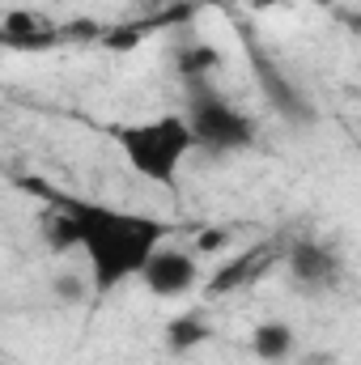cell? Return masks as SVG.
Returning a JSON list of instances; mask_svg holds the SVG:
<instances>
[{"mask_svg": "<svg viewBox=\"0 0 361 365\" xmlns=\"http://www.w3.org/2000/svg\"><path fill=\"white\" fill-rule=\"evenodd\" d=\"M51 195L68 208V217L77 225L81 272L90 280V293H98V297L136 280L141 268L149 264V255L166 242V221H158L149 212L115 208L106 200H86V195H68V191H51Z\"/></svg>", "mask_w": 361, "mask_h": 365, "instance_id": "cell-1", "label": "cell"}, {"mask_svg": "<svg viewBox=\"0 0 361 365\" xmlns=\"http://www.w3.org/2000/svg\"><path fill=\"white\" fill-rule=\"evenodd\" d=\"M119 158L128 162V170L145 182L158 187H175L187 166V158L195 153V140L187 132V119L175 115H149V119H123L106 128Z\"/></svg>", "mask_w": 361, "mask_h": 365, "instance_id": "cell-2", "label": "cell"}, {"mask_svg": "<svg viewBox=\"0 0 361 365\" xmlns=\"http://www.w3.org/2000/svg\"><path fill=\"white\" fill-rule=\"evenodd\" d=\"M179 115L187 119V132H191L195 149L213 153V158L247 153L260 140L255 119L238 102H230L217 86H187V106H183Z\"/></svg>", "mask_w": 361, "mask_h": 365, "instance_id": "cell-3", "label": "cell"}, {"mask_svg": "<svg viewBox=\"0 0 361 365\" xmlns=\"http://www.w3.org/2000/svg\"><path fill=\"white\" fill-rule=\"evenodd\" d=\"M141 284H145V293L149 297H162V302H175V297H187L191 289H200V255L191 251V247H158L153 255H149V264L141 268L136 276Z\"/></svg>", "mask_w": 361, "mask_h": 365, "instance_id": "cell-4", "label": "cell"}, {"mask_svg": "<svg viewBox=\"0 0 361 365\" xmlns=\"http://www.w3.org/2000/svg\"><path fill=\"white\" fill-rule=\"evenodd\" d=\"M247 51H251V73H255V81H260V90H264L272 110L280 119H289V123H315V102L306 98V90L298 81H289V73L272 60L260 43H251Z\"/></svg>", "mask_w": 361, "mask_h": 365, "instance_id": "cell-5", "label": "cell"}, {"mask_svg": "<svg viewBox=\"0 0 361 365\" xmlns=\"http://www.w3.org/2000/svg\"><path fill=\"white\" fill-rule=\"evenodd\" d=\"M285 268H289V280L302 289V293H327L345 280V259L336 247L327 242H293L285 251Z\"/></svg>", "mask_w": 361, "mask_h": 365, "instance_id": "cell-6", "label": "cell"}, {"mask_svg": "<svg viewBox=\"0 0 361 365\" xmlns=\"http://www.w3.org/2000/svg\"><path fill=\"white\" fill-rule=\"evenodd\" d=\"M30 187L43 195V208H39V242L51 251V255H73L77 251V225H73V217H68V208L43 187L39 179H30Z\"/></svg>", "mask_w": 361, "mask_h": 365, "instance_id": "cell-7", "label": "cell"}, {"mask_svg": "<svg viewBox=\"0 0 361 365\" xmlns=\"http://www.w3.org/2000/svg\"><path fill=\"white\" fill-rule=\"evenodd\" d=\"M247 349H251L255 361L285 365V361H293V353H298V331H293V323H285V319H264V323L251 327Z\"/></svg>", "mask_w": 361, "mask_h": 365, "instance_id": "cell-8", "label": "cell"}, {"mask_svg": "<svg viewBox=\"0 0 361 365\" xmlns=\"http://www.w3.org/2000/svg\"><path fill=\"white\" fill-rule=\"evenodd\" d=\"M208 336H213V323H208V314H200V310L175 314V319H166V327H162V340H166V349H171L175 357L195 353L200 344H208Z\"/></svg>", "mask_w": 361, "mask_h": 365, "instance_id": "cell-9", "label": "cell"}, {"mask_svg": "<svg viewBox=\"0 0 361 365\" xmlns=\"http://www.w3.org/2000/svg\"><path fill=\"white\" fill-rule=\"evenodd\" d=\"M264 264H268V255L255 247V251H243V255H234L225 268H217V272L208 276V293L217 297V293H234V289H243V284H251L255 272H264Z\"/></svg>", "mask_w": 361, "mask_h": 365, "instance_id": "cell-10", "label": "cell"}, {"mask_svg": "<svg viewBox=\"0 0 361 365\" xmlns=\"http://www.w3.org/2000/svg\"><path fill=\"white\" fill-rule=\"evenodd\" d=\"M217 64H221V56L213 51V47H187L179 56V77L187 86H208L213 81V73H217Z\"/></svg>", "mask_w": 361, "mask_h": 365, "instance_id": "cell-11", "label": "cell"}, {"mask_svg": "<svg viewBox=\"0 0 361 365\" xmlns=\"http://www.w3.org/2000/svg\"><path fill=\"white\" fill-rule=\"evenodd\" d=\"M51 297L64 302V306H81V302L90 297V280H86V272H81V268H77V272H56L51 276Z\"/></svg>", "mask_w": 361, "mask_h": 365, "instance_id": "cell-12", "label": "cell"}, {"mask_svg": "<svg viewBox=\"0 0 361 365\" xmlns=\"http://www.w3.org/2000/svg\"><path fill=\"white\" fill-rule=\"evenodd\" d=\"M0 26H4V34H9V38H21V43H34V38H43V21H39L30 9H9Z\"/></svg>", "mask_w": 361, "mask_h": 365, "instance_id": "cell-13", "label": "cell"}, {"mask_svg": "<svg viewBox=\"0 0 361 365\" xmlns=\"http://www.w3.org/2000/svg\"><path fill=\"white\" fill-rule=\"evenodd\" d=\"M225 247H230V230H208V234H200V238L191 242L195 255H217V251H225Z\"/></svg>", "mask_w": 361, "mask_h": 365, "instance_id": "cell-14", "label": "cell"}, {"mask_svg": "<svg viewBox=\"0 0 361 365\" xmlns=\"http://www.w3.org/2000/svg\"><path fill=\"white\" fill-rule=\"evenodd\" d=\"M272 4H280V0H251V9H260V13H264V9H272Z\"/></svg>", "mask_w": 361, "mask_h": 365, "instance_id": "cell-15", "label": "cell"}]
</instances>
